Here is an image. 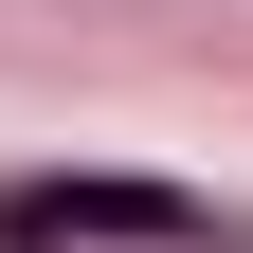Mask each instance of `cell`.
I'll use <instances>...</instances> for the list:
<instances>
[{
  "label": "cell",
  "mask_w": 253,
  "mask_h": 253,
  "mask_svg": "<svg viewBox=\"0 0 253 253\" xmlns=\"http://www.w3.org/2000/svg\"><path fill=\"white\" fill-rule=\"evenodd\" d=\"M0 253H235V217L163 181H0Z\"/></svg>",
  "instance_id": "1"
}]
</instances>
